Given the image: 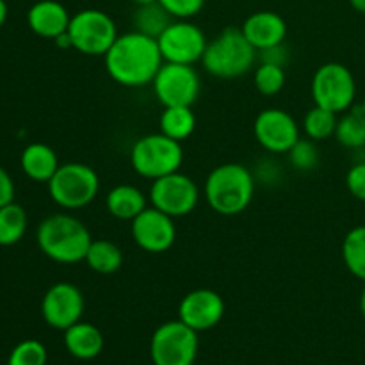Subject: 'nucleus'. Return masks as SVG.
Wrapping results in <instances>:
<instances>
[{
	"label": "nucleus",
	"instance_id": "20",
	"mask_svg": "<svg viewBox=\"0 0 365 365\" xmlns=\"http://www.w3.org/2000/svg\"><path fill=\"white\" fill-rule=\"evenodd\" d=\"M20 166L31 180L48 184V180L56 175L61 164L56 150L50 148L48 145H43V143H31L21 152Z\"/></svg>",
	"mask_w": 365,
	"mask_h": 365
},
{
	"label": "nucleus",
	"instance_id": "32",
	"mask_svg": "<svg viewBox=\"0 0 365 365\" xmlns=\"http://www.w3.org/2000/svg\"><path fill=\"white\" fill-rule=\"evenodd\" d=\"M159 4L175 20H189L203 9L205 0H159Z\"/></svg>",
	"mask_w": 365,
	"mask_h": 365
},
{
	"label": "nucleus",
	"instance_id": "7",
	"mask_svg": "<svg viewBox=\"0 0 365 365\" xmlns=\"http://www.w3.org/2000/svg\"><path fill=\"white\" fill-rule=\"evenodd\" d=\"M68 36L71 48L84 56H106L107 50L116 41L118 29L113 16L100 9H82L70 20Z\"/></svg>",
	"mask_w": 365,
	"mask_h": 365
},
{
	"label": "nucleus",
	"instance_id": "4",
	"mask_svg": "<svg viewBox=\"0 0 365 365\" xmlns=\"http://www.w3.org/2000/svg\"><path fill=\"white\" fill-rule=\"evenodd\" d=\"M257 52L239 27L221 31L212 41L207 43L202 64L207 73L217 78H239L252 71Z\"/></svg>",
	"mask_w": 365,
	"mask_h": 365
},
{
	"label": "nucleus",
	"instance_id": "17",
	"mask_svg": "<svg viewBox=\"0 0 365 365\" xmlns=\"http://www.w3.org/2000/svg\"><path fill=\"white\" fill-rule=\"evenodd\" d=\"M242 34L246 36L257 52L282 45L287 36V24L274 11H257L250 14L241 25Z\"/></svg>",
	"mask_w": 365,
	"mask_h": 365
},
{
	"label": "nucleus",
	"instance_id": "31",
	"mask_svg": "<svg viewBox=\"0 0 365 365\" xmlns=\"http://www.w3.org/2000/svg\"><path fill=\"white\" fill-rule=\"evenodd\" d=\"M287 155L291 166L298 171H312L319 164V150H317L316 141L309 138H299L296 145L289 150Z\"/></svg>",
	"mask_w": 365,
	"mask_h": 365
},
{
	"label": "nucleus",
	"instance_id": "33",
	"mask_svg": "<svg viewBox=\"0 0 365 365\" xmlns=\"http://www.w3.org/2000/svg\"><path fill=\"white\" fill-rule=\"evenodd\" d=\"M346 187L356 200L365 203V160H359L346 175Z\"/></svg>",
	"mask_w": 365,
	"mask_h": 365
},
{
	"label": "nucleus",
	"instance_id": "30",
	"mask_svg": "<svg viewBox=\"0 0 365 365\" xmlns=\"http://www.w3.org/2000/svg\"><path fill=\"white\" fill-rule=\"evenodd\" d=\"M48 353L43 342L36 339L21 341L13 348L7 359V365H46Z\"/></svg>",
	"mask_w": 365,
	"mask_h": 365
},
{
	"label": "nucleus",
	"instance_id": "22",
	"mask_svg": "<svg viewBox=\"0 0 365 365\" xmlns=\"http://www.w3.org/2000/svg\"><path fill=\"white\" fill-rule=\"evenodd\" d=\"M84 262L98 274H113L123 266V252L120 246L107 239H93Z\"/></svg>",
	"mask_w": 365,
	"mask_h": 365
},
{
	"label": "nucleus",
	"instance_id": "14",
	"mask_svg": "<svg viewBox=\"0 0 365 365\" xmlns=\"http://www.w3.org/2000/svg\"><path fill=\"white\" fill-rule=\"evenodd\" d=\"M257 143L269 153H287L299 139V127L284 109H264L253 123Z\"/></svg>",
	"mask_w": 365,
	"mask_h": 365
},
{
	"label": "nucleus",
	"instance_id": "26",
	"mask_svg": "<svg viewBox=\"0 0 365 365\" xmlns=\"http://www.w3.org/2000/svg\"><path fill=\"white\" fill-rule=\"evenodd\" d=\"M29 217L21 205L11 202L0 207V246H13L24 239Z\"/></svg>",
	"mask_w": 365,
	"mask_h": 365
},
{
	"label": "nucleus",
	"instance_id": "37",
	"mask_svg": "<svg viewBox=\"0 0 365 365\" xmlns=\"http://www.w3.org/2000/svg\"><path fill=\"white\" fill-rule=\"evenodd\" d=\"M349 4H351L353 9L365 14V0H349Z\"/></svg>",
	"mask_w": 365,
	"mask_h": 365
},
{
	"label": "nucleus",
	"instance_id": "27",
	"mask_svg": "<svg viewBox=\"0 0 365 365\" xmlns=\"http://www.w3.org/2000/svg\"><path fill=\"white\" fill-rule=\"evenodd\" d=\"M342 260L349 273L365 282V225L351 228L342 241Z\"/></svg>",
	"mask_w": 365,
	"mask_h": 365
},
{
	"label": "nucleus",
	"instance_id": "9",
	"mask_svg": "<svg viewBox=\"0 0 365 365\" xmlns=\"http://www.w3.org/2000/svg\"><path fill=\"white\" fill-rule=\"evenodd\" d=\"M314 103L335 114H342L355 106L356 82L351 70L341 63H327L312 77Z\"/></svg>",
	"mask_w": 365,
	"mask_h": 365
},
{
	"label": "nucleus",
	"instance_id": "13",
	"mask_svg": "<svg viewBox=\"0 0 365 365\" xmlns=\"http://www.w3.org/2000/svg\"><path fill=\"white\" fill-rule=\"evenodd\" d=\"M84 307V296L77 285L57 282L43 296L41 316L48 327L64 331L81 321Z\"/></svg>",
	"mask_w": 365,
	"mask_h": 365
},
{
	"label": "nucleus",
	"instance_id": "40",
	"mask_svg": "<svg viewBox=\"0 0 365 365\" xmlns=\"http://www.w3.org/2000/svg\"><path fill=\"white\" fill-rule=\"evenodd\" d=\"M360 107H362V110H364V114H365V96H364V100H362V103H360Z\"/></svg>",
	"mask_w": 365,
	"mask_h": 365
},
{
	"label": "nucleus",
	"instance_id": "11",
	"mask_svg": "<svg viewBox=\"0 0 365 365\" xmlns=\"http://www.w3.org/2000/svg\"><path fill=\"white\" fill-rule=\"evenodd\" d=\"M150 203L171 217H182L196 209L200 200V189L187 175L175 173L153 180L148 195Z\"/></svg>",
	"mask_w": 365,
	"mask_h": 365
},
{
	"label": "nucleus",
	"instance_id": "6",
	"mask_svg": "<svg viewBox=\"0 0 365 365\" xmlns=\"http://www.w3.org/2000/svg\"><path fill=\"white\" fill-rule=\"evenodd\" d=\"M100 177L91 166L82 163L61 164L48 180V195L53 203L66 210L88 207L98 196Z\"/></svg>",
	"mask_w": 365,
	"mask_h": 365
},
{
	"label": "nucleus",
	"instance_id": "18",
	"mask_svg": "<svg viewBox=\"0 0 365 365\" xmlns=\"http://www.w3.org/2000/svg\"><path fill=\"white\" fill-rule=\"evenodd\" d=\"M70 13L57 0H39L29 9L27 24L31 31L39 38L56 39L68 32L70 27Z\"/></svg>",
	"mask_w": 365,
	"mask_h": 365
},
{
	"label": "nucleus",
	"instance_id": "3",
	"mask_svg": "<svg viewBox=\"0 0 365 365\" xmlns=\"http://www.w3.org/2000/svg\"><path fill=\"white\" fill-rule=\"evenodd\" d=\"M38 246L57 264H78L88 255L93 237L88 227L70 214H52L39 223Z\"/></svg>",
	"mask_w": 365,
	"mask_h": 365
},
{
	"label": "nucleus",
	"instance_id": "15",
	"mask_svg": "<svg viewBox=\"0 0 365 365\" xmlns=\"http://www.w3.org/2000/svg\"><path fill=\"white\" fill-rule=\"evenodd\" d=\"M175 217L168 216L155 207H146L135 220H132V239L148 253H164L175 245L177 227Z\"/></svg>",
	"mask_w": 365,
	"mask_h": 365
},
{
	"label": "nucleus",
	"instance_id": "8",
	"mask_svg": "<svg viewBox=\"0 0 365 365\" xmlns=\"http://www.w3.org/2000/svg\"><path fill=\"white\" fill-rule=\"evenodd\" d=\"M198 346V331L180 319L168 321L153 331L150 356L153 365H195Z\"/></svg>",
	"mask_w": 365,
	"mask_h": 365
},
{
	"label": "nucleus",
	"instance_id": "5",
	"mask_svg": "<svg viewBox=\"0 0 365 365\" xmlns=\"http://www.w3.org/2000/svg\"><path fill=\"white\" fill-rule=\"evenodd\" d=\"M184 163L182 143L168 138L163 132L139 138L130 150L132 170L143 178L157 180L160 177L180 171Z\"/></svg>",
	"mask_w": 365,
	"mask_h": 365
},
{
	"label": "nucleus",
	"instance_id": "2",
	"mask_svg": "<svg viewBox=\"0 0 365 365\" xmlns=\"http://www.w3.org/2000/svg\"><path fill=\"white\" fill-rule=\"evenodd\" d=\"M255 195V175L246 166L227 163L214 168L203 185V196L214 212L237 216L245 212Z\"/></svg>",
	"mask_w": 365,
	"mask_h": 365
},
{
	"label": "nucleus",
	"instance_id": "25",
	"mask_svg": "<svg viewBox=\"0 0 365 365\" xmlns=\"http://www.w3.org/2000/svg\"><path fill=\"white\" fill-rule=\"evenodd\" d=\"M159 127L164 135L182 143L195 132L196 116L191 107H164Z\"/></svg>",
	"mask_w": 365,
	"mask_h": 365
},
{
	"label": "nucleus",
	"instance_id": "35",
	"mask_svg": "<svg viewBox=\"0 0 365 365\" xmlns=\"http://www.w3.org/2000/svg\"><path fill=\"white\" fill-rule=\"evenodd\" d=\"M14 202V182L11 175L0 166V207Z\"/></svg>",
	"mask_w": 365,
	"mask_h": 365
},
{
	"label": "nucleus",
	"instance_id": "23",
	"mask_svg": "<svg viewBox=\"0 0 365 365\" xmlns=\"http://www.w3.org/2000/svg\"><path fill=\"white\" fill-rule=\"evenodd\" d=\"M173 20L175 18L160 6L159 0L153 4H145V6H135L134 14H132L134 31L155 39L170 27Z\"/></svg>",
	"mask_w": 365,
	"mask_h": 365
},
{
	"label": "nucleus",
	"instance_id": "38",
	"mask_svg": "<svg viewBox=\"0 0 365 365\" xmlns=\"http://www.w3.org/2000/svg\"><path fill=\"white\" fill-rule=\"evenodd\" d=\"M360 312H362V316L365 319V287H364L362 294H360Z\"/></svg>",
	"mask_w": 365,
	"mask_h": 365
},
{
	"label": "nucleus",
	"instance_id": "28",
	"mask_svg": "<svg viewBox=\"0 0 365 365\" xmlns=\"http://www.w3.org/2000/svg\"><path fill=\"white\" fill-rule=\"evenodd\" d=\"M337 121L339 114L331 113L324 107L314 106L312 109L307 110L305 118H303V130H305L307 138L312 141H324V139L335 135Z\"/></svg>",
	"mask_w": 365,
	"mask_h": 365
},
{
	"label": "nucleus",
	"instance_id": "1",
	"mask_svg": "<svg viewBox=\"0 0 365 365\" xmlns=\"http://www.w3.org/2000/svg\"><path fill=\"white\" fill-rule=\"evenodd\" d=\"M103 64L114 82L125 88L152 84L164 64L155 38L138 31L120 34L103 56Z\"/></svg>",
	"mask_w": 365,
	"mask_h": 365
},
{
	"label": "nucleus",
	"instance_id": "34",
	"mask_svg": "<svg viewBox=\"0 0 365 365\" xmlns=\"http://www.w3.org/2000/svg\"><path fill=\"white\" fill-rule=\"evenodd\" d=\"M259 57H260V63H271V64H278V66H285V63H287L289 59V52L284 46V43H282V45L260 50Z\"/></svg>",
	"mask_w": 365,
	"mask_h": 365
},
{
	"label": "nucleus",
	"instance_id": "36",
	"mask_svg": "<svg viewBox=\"0 0 365 365\" xmlns=\"http://www.w3.org/2000/svg\"><path fill=\"white\" fill-rule=\"evenodd\" d=\"M7 20V4L6 0H0V29H2V25L6 24Z\"/></svg>",
	"mask_w": 365,
	"mask_h": 365
},
{
	"label": "nucleus",
	"instance_id": "39",
	"mask_svg": "<svg viewBox=\"0 0 365 365\" xmlns=\"http://www.w3.org/2000/svg\"><path fill=\"white\" fill-rule=\"evenodd\" d=\"M130 2H134L135 6H145V4H153L157 0H130Z\"/></svg>",
	"mask_w": 365,
	"mask_h": 365
},
{
	"label": "nucleus",
	"instance_id": "19",
	"mask_svg": "<svg viewBox=\"0 0 365 365\" xmlns=\"http://www.w3.org/2000/svg\"><path fill=\"white\" fill-rule=\"evenodd\" d=\"M64 348L78 360H93L102 353L103 335L95 324L78 321L64 330Z\"/></svg>",
	"mask_w": 365,
	"mask_h": 365
},
{
	"label": "nucleus",
	"instance_id": "16",
	"mask_svg": "<svg viewBox=\"0 0 365 365\" xmlns=\"http://www.w3.org/2000/svg\"><path fill=\"white\" fill-rule=\"evenodd\" d=\"M225 299L212 289H195L182 298L178 319L195 331H207L217 327L225 316Z\"/></svg>",
	"mask_w": 365,
	"mask_h": 365
},
{
	"label": "nucleus",
	"instance_id": "21",
	"mask_svg": "<svg viewBox=\"0 0 365 365\" xmlns=\"http://www.w3.org/2000/svg\"><path fill=\"white\" fill-rule=\"evenodd\" d=\"M107 212L121 221H132L148 207V198L141 189L130 184H120L106 196Z\"/></svg>",
	"mask_w": 365,
	"mask_h": 365
},
{
	"label": "nucleus",
	"instance_id": "29",
	"mask_svg": "<svg viewBox=\"0 0 365 365\" xmlns=\"http://www.w3.org/2000/svg\"><path fill=\"white\" fill-rule=\"evenodd\" d=\"M285 70L284 66L271 63H260L255 70V88L260 95L273 96L284 89Z\"/></svg>",
	"mask_w": 365,
	"mask_h": 365
},
{
	"label": "nucleus",
	"instance_id": "12",
	"mask_svg": "<svg viewBox=\"0 0 365 365\" xmlns=\"http://www.w3.org/2000/svg\"><path fill=\"white\" fill-rule=\"evenodd\" d=\"M164 63L192 64L202 63L207 48V38L202 29L189 20H173L170 27L157 38Z\"/></svg>",
	"mask_w": 365,
	"mask_h": 365
},
{
	"label": "nucleus",
	"instance_id": "24",
	"mask_svg": "<svg viewBox=\"0 0 365 365\" xmlns=\"http://www.w3.org/2000/svg\"><path fill=\"white\" fill-rule=\"evenodd\" d=\"M335 138L342 146L351 150L365 148V114L360 106H353L341 114Z\"/></svg>",
	"mask_w": 365,
	"mask_h": 365
},
{
	"label": "nucleus",
	"instance_id": "10",
	"mask_svg": "<svg viewBox=\"0 0 365 365\" xmlns=\"http://www.w3.org/2000/svg\"><path fill=\"white\" fill-rule=\"evenodd\" d=\"M152 86L164 107H192L200 96L202 81L192 64L164 63Z\"/></svg>",
	"mask_w": 365,
	"mask_h": 365
}]
</instances>
